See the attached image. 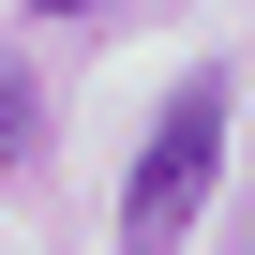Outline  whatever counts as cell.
I'll list each match as a JSON object with an SVG mask.
<instances>
[{
	"mask_svg": "<svg viewBox=\"0 0 255 255\" xmlns=\"http://www.w3.org/2000/svg\"><path fill=\"white\" fill-rule=\"evenodd\" d=\"M210 165H225V75H195V90L150 120L135 180H120V240H180V225H195V195H210Z\"/></svg>",
	"mask_w": 255,
	"mask_h": 255,
	"instance_id": "6da1fadb",
	"label": "cell"
},
{
	"mask_svg": "<svg viewBox=\"0 0 255 255\" xmlns=\"http://www.w3.org/2000/svg\"><path fill=\"white\" fill-rule=\"evenodd\" d=\"M30 15H90V0H30Z\"/></svg>",
	"mask_w": 255,
	"mask_h": 255,
	"instance_id": "7a4b0ae2",
	"label": "cell"
}]
</instances>
